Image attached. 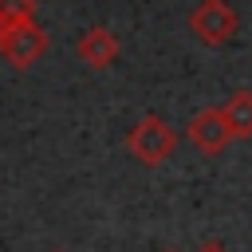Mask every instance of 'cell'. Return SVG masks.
<instances>
[{
	"mask_svg": "<svg viewBox=\"0 0 252 252\" xmlns=\"http://www.w3.org/2000/svg\"><path fill=\"white\" fill-rule=\"evenodd\" d=\"M126 150L142 161V165H161L173 150H177V130L161 118V114H146L134 122V130L126 134Z\"/></svg>",
	"mask_w": 252,
	"mask_h": 252,
	"instance_id": "6da1fadb",
	"label": "cell"
},
{
	"mask_svg": "<svg viewBox=\"0 0 252 252\" xmlns=\"http://www.w3.org/2000/svg\"><path fill=\"white\" fill-rule=\"evenodd\" d=\"M189 28H193V35H197L201 43L220 47V43H228V39L236 35L240 16H236V8H232L228 0H201V4L189 12Z\"/></svg>",
	"mask_w": 252,
	"mask_h": 252,
	"instance_id": "7a4b0ae2",
	"label": "cell"
},
{
	"mask_svg": "<svg viewBox=\"0 0 252 252\" xmlns=\"http://www.w3.org/2000/svg\"><path fill=\"white\" fill-rule=\"evenodd\" d=\"M47 51V32L35 24V20H24V24H0V55L12 63V67H32L39 63Z\"/></svg>",
	"mask_w": 252,
	"mask_h": 252,
	"instance_id": "3957f363",
	"label": "cell"
},
{
	"mask_svg": "<svg viewBox=\"0 0 252 252\" xmlns=\"http://www.w3.org/2000/svg\"><path fill=\"white\" fill-rule=\"evenodd\" d=\"M75 55H79L87 67L102 71V67H110V63L118 59V39H114V32H110V28L94 24V28H87V32L75 39Z\"/></svg>",
	"mask_w": 252,
	"mask_h": 252,
	"instance_id": "277c9868",
	"label": "cell"
},
{
	"mask_svg": "<svg viewBox=\"0 0 252 252\" xmlns=\"http://www.w3.org/2000/svg\"><path fill=\"white\" fill-rule=\"evenodd\" d=\"M189 142L201 150V154H220L232 138H228V130H224V122H220V110L217 106H205V110H197L193 118H189Z\"/></svg>",
	"mask_w": 252,
	"mask_h": 252,
	"instance_id": "5b68a950",
	"label": "cell"
},
{
	"mask_svg": "<svg viewBox=\"0 0 252 252\" xmlns=\"http://www.w3.org/2000/svg\"><path fill=\"white\" fill-rule=\"evenodd\" d=\"M220 110V122L228 130V138H252V91H232Z\"/></svg>",
	"mask_w": 252,
	"mask_h": 252,
	"instance_id": "8992f818",
	"label": "cell"
},
{
	"mask_svg": "<svg viewBox=\"0 0 252 252\" xmlns=\"http://www.w3.org/2000/svg\"><path fill=\"white\" fill-rule=\"evenodd\" d=\"M35 20V0H0V24Z\"/></svg>",
	"mask_w": 252,
	"mask_h": 252,
	"instance_id": "52a82bcc",
	"label": "cell"
},
{
	"mask_svg": "<svg viewBox=\"0 0 252 252\" xmlns=\"http://www.w3.org/2000/svg\"><path fill=\"white\" fill-rule=\"evenodd\" d=\"M197 252H228V248H220V244H205V248H197Z\"/></svg>",
	"mask_w": 252,
	"mask_h": 252,
	"instance_id": "ba28073f",
	"label": "cell"
},
{
	"mask_svg": "<svg viewBox=\"0 0 252 252\" xmlns=\"http://www.w3.org/2000/svg\"><path fill=\"white\" fill-rule=\"evenodd\" d=\"M165 252H173V248H165Z\"/></svg>",
	"mask_w": 252,
	"mask_h": 252,
	"instance_id": "9c48e42d",
	"label": "cell"
}]
</instances>
